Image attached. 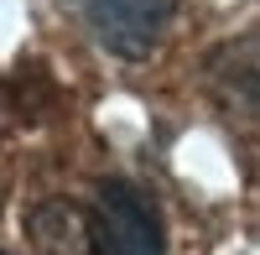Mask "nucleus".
I'll list each match as a JSON object with an SVG mask.
<instances>
[{
  "mask_svg": "<svg viewBox=\"0 0 260 255\" xmlns=\"http://www.w3.org/2000/svg\"><path fill=\"white\" fill-rule=\"evenodd\" d=\"M94 255H161V224L130 182H104L99 187Z\"/></svg>",
  "mask_w": 260,
  "mask_h": 255,
  "instance_id": "f257e3e1",
  "label": "nucleus"
},
{
  "mask_svg": "<svg viewBox=\"0 0 260 255\" xmlns=\"http://www.w3.org/2000/svg\"><path fill=\"white\" fill-rule=\"evenodd\" d=\"M83 16L115 57H146L172 21V0H83Z\"/></svg>",
  "mask_w": 260,
  "mask_h": 255,
  "instance_id": "f03ea898",
  "label": "nucleus"
},
{
  "mask_svg": "<svg viewBox=\"0 0 260 255\" xmlns=\"http://www.w3.org/2000/svg\"><path fill=\"white\" fill-rule=\"evenodd\" d=\"M208 83L219 89L224 104H234V110L260 120V26L234 37V42H224V47L208 57Z\"/></svg>",
  "mask_w": 260,
  "mask_h": 255,
  "instance_id": "7ed1b4c3",
  "label": "nucleus"
},
{
  "mask_svg": "<svg viewBox=\"0 0 260 255\" xmlns=\"http://www.w3.org/2000/svg\"><path fill=\"white\" fill-rule=\"evenodd\" d=\"M26 235L37 255H94V214H83L68 198H47L31 208Z\"/></svg>",
  "mask_w": 260,
  "mask_h": 255,
  "instance_id": "20e7f679",
  "label": "nucleus"
}]
</instances>
